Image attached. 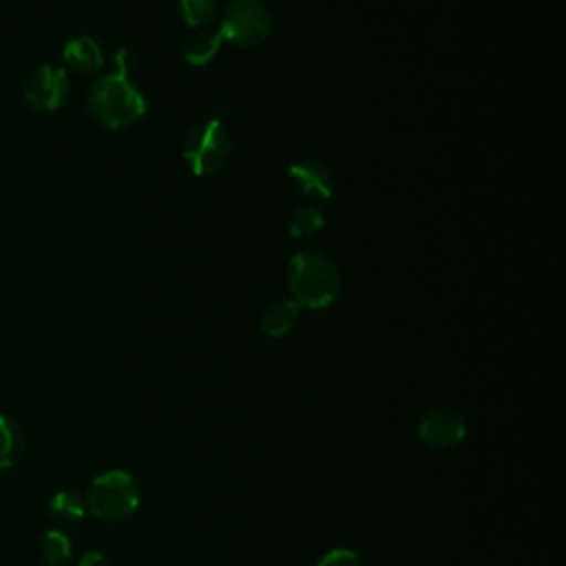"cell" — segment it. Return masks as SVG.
<instances>
[{"label":"cell","mask_w":566,"mask_h":566,"mask_svg":"<svg viewBox=\"0 0 566 566\" xmlns=\"http://www.w3.org/2000/svg\"><path fill=\"white\" fill-rule=\"evenodd\" d=\"M51 517L60 524H75L84 517L86 504L75 491H57L49 502Z\"/></svg>","instance_id":"13"},{"label":"cell","mask_w":566,"mask_h":566,"mask_svg":"<svg viewBox=\"0 0 566 566\" xmlns=\"http://www.w3.org/2000/svg\"><path fill=\"white\" fill-rule=\"evenodd\" d=\"M467 436V420L451 407H438L427 411L418 422V438L427 447L449 449L462 442Z\"/></svg>","instance_id":"7"},{"label":"cell","mask_w":566,"mask_h":566,"mask_svg":"<svg viewBox=\"0 0 566 566\" xmlns=\"http://www.w3.org/2000/svg\"><path fill=\"white\" fill-rule=\"evenodd\" d=\"M290 292L298 307H329L340 290V276L329 256L316 250L296 252L290 261Z\"/></svg>","instance_id":"2"},{"label":"cell","mask_w":566,"mask_h":566,"mask_svg":"<svg viewBox=\"0 0 566 566\" xmlns=\"http://www.w3.org/2000/svg\"><path fill=\"white\" fill-rule=\"evenodd\" d=\"M77 566H108V562L102 551H86Z\"/></svg>","instance_id":"18"},{"label":"cell","mask_w":566,"mask_h":566,"mask_svg":"<svg viewBox=\"0 0 566 566\" xmlns=\"http://www.w3.org/2000/svg\"><path fill=\"white\" fill-rule=\"evenodd\" d=\"M27 438L22 429L7 416L0 413V469L18 464L24 455Z\"/></svg>","instance_id":"11"},{"label":"cell","mask_w":566,"mask_h":566,"mask_svg":"<svg viewBox=\"0 0 566 566\" xmlns=\"http://www.w3.org/2000/svg\"><path fill=\"white\" fill-rule=\"evenodd\" d=\"M71 553H73V544L66 533L57 528L44 533L40 542V555L49 566H64L71 559Z\"/></svg>","instance_id":"14"},{"label":"cell","mask_w":566,"mask_h":566,"mask_svg":"<svg viewBox=\"0 0 566 566\" xmlns=\"http://www.w3.org/2000/svg\"><path fill=\"white\" fill-rule=\"evenodd\" d=\"M214 7H217L214 0H179L181 15L190 27L208 24L214 15Z\"/></svg>","instance_id":"16"},{"label":"cell","mask_w":566,"mask_h":566,"mask_svg":"<svg viewBox=\"0 0 566 566\" xmlns=\"http://www.w3.org/2000/svg\"><path fill=\"white\" fill-rule=\"evenodd\" d=\"M62 60L66 62L69 69H73L80 75L95 73L104 64L102 49H99L97 40L91 38V35L71 38L62 49Z\"/></svg>","instance_id":"9"},{"label":"cell","mask_w":566,"mask_h":566,"mask_svg":"<svg viewBox=\"0 0 566 566\" xmlns=\"http://www.w3.org/2000/svg\"><path fill=\"white\" fill-rule=\"evenodd\" d=\"M325 219H323V212L314 206H305L301 210L294 212V217L290 219V232L292 237H312L314 232H318L323 228Z\"/></svg>","instance_id":"15"},{"label":"cell","mask_w":566,"mask_h":566,"mask_svg":"<svg viewBox=\"0 0 566 566\" xmlns=\"http://www.w3.org/2000/svg\"><path fill=\"white\" fill-rule=\"evenodd\" d=\"M223 38L219 31H203L192 35L186 44H184V57L186 62H190L192 66H203L208 64L221 49Z\"/></svg>","instance_id":"12"},{"label":"cell","mask_w":566,"mask_h":566,"mask_svg":"<svg viewBox=\"0 0 566 566\" xmlns=\"http://www.w3.org/2000/svg\"><path fill=\"white\" fill-rule=\"evenodd\" d=\"M316 566H363V559L349 548H332L318 559Z\"/></svg>","instance_id":"17"},{"label":"cell","mask_w":566,"mask_h":566,"mask_svg":"<svg viewBox=\"0 0 566 566\" xmlns=\"http://www.w3.org/2000/svg\"><path fill=\"white\" fill-rule=\"evenodd\" d=\"M232 142L221 117H208L195 126L181 146V155L190 166V172L197 177L212 175L223 168L230 159Z\"/></svg>","instance_id":"4"},{"label":"cell","mask_w":566,"mask_h":566,"mask_svg":"<svg viewBox=\"0 0 566 566\" xmlns=\"http://www.w3.org/2000/svg\"><path fill=\"white\" fill-rule=\"evenodd\" d=\"M272 31V13L261 0H234L226 7L219 33L237 46H256Z\"/></svg>","instance_id":"5"},{"label":"cell","mask_w":566,"mask_h":566,"mask_svg":"<svg viewBox=\"0 0 566 566\" xmlns=\"http://www.w3.org/2000/svg\"><path fill=\"white\" fill-rule=\"evenodd\" d=\"M69 75L62 66L55 64H42L38 66L31 77L27 80L24 99L27 104L38 113L55 111L64 104L69 95Z\"/></svg>","instance_id":"6"},{"label":"cell","mask_w":566,"mask_h":566,"mask_svg":"<svg viewBox=\"0 0 566 566\" xmlns=\"http://www.w3.org/2000/svg\"><path fill=\"white\" fill-rule=\"evenodd\" d=\"M296 316H298V305L294 301L276 298L263 307L259 323L263 334L279 338L292 329V325L296 323Z\"/></svg>","instance_id":"10"},{"label":"cell","mask_w":566,"mask_h":566,"mask_svg":"<svg viewBox=\"0 0 566 566\" xmlns=\"http://www.w3.org/2000/svg\"><path fill=\"white\" fill-rule=\"evenodd\" d=\"M287 179L292 188L307 199H329L332 197V175L316 159L294 161L287 170Z\"/></svg>","instance_id":"8"},{"label":"cell","mask_w":566,"mask_h":566,"mask_svg":"<svg viewBox=\"0 0 566 566\" xmlns=\"http://www.w3.org/2000/svg\"><path fill=\"white\" fill-rule=\"evenodd\" d=\"M142 491L137 480L119 469L97 475L86 493V511L102 522H122L139 506Z\"/></svg>","instance_id":"3"},{"label":"cell","mask_w":566,"mask_h":566,"mask_svg":"<svg viewBox=\"0 0 566 566\" xmlns=\"http://www.w3.org/2000/svg\"><path fill=\"white\" fill-rule=\"evenodd\" d=\"M91 115L108 128H124L139 122L146 111V97L130 82V55L119 49L115 55V71L99 77L86 97Z\"/></svg>","instance_id":"1"}]
</instances>
